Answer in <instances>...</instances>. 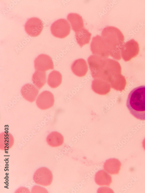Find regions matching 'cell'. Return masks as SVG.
<instances>
[{
	"mask_svg": "<svg viewBox=\"0 0 145 193\" xmlns=\"http://www.w3.org/2000/svg\"><path fill=\"white\" fill-rule=\"evenodd\" d=\"M87 62L94 79L100 78L109 82L114 71L119 67V63L114 60L94 55L88 58Z\"/></svg>",
	"mask_w": 145,
	"mask_h": 193,
	"instance_id": "obj_1",
	"label": "cell"
},
{
	"mask_svg": "<svg viewBox=\"0 0 145 193\" xmlns=\"http://www.w3.org/2000/svg\"><path fill=\"white\" fill-rule=\"evenodd\" d=\"M126 105L130 114L135 117L145 120V85L136 87L130 91Z\"/></svg>",
	"mask_w": 145,
	"mask_h": 193,
	"instance_id": "obj_2",
	"label": "cell"
},
{
	"mask_svg": "<svg viewBox=\"0 0 145 193\" xmlns=\"http://www.w3.org/2000/svg\"><path fill=\"white\" fill-rule=\"evenodd\" d=\"M101 34L108 47L109 55L115 59L119 60V50L124 40L122 32L115 27L108 26L103 29Z\"/></svg>",
	"mask_w": 145,
	"mask_h": 193,
	"instance_id": "obj_3",
	"label": "cell"
},
{
	"mask_svg": "<svg viewBox=\"0 0 145 193\" xmlns=\"http://www.w3.org/2000/svg\"><path fill=\"white\" fill-rule=\"evenodd\" d=\"M90 49L93 55L104 58H108L109 56L108 47L101 36L97 35L93 37Z\"/></svg>",
	"mask_w": 145,
	"mask_h": 193,
	"instance_id": "obj_4",
	"label": "cell"
},
{
	"mask_svg": "<svg viewBox=\"0 0 145 193\" xmlns=\"http://www.w3.org/2000/svg\"><path fill=\"white\" fill-rule=\"evenodd\" d=\"M51 34L55 37L60 38L68 36L70 31V26L66 19H58L54 22L50 28Z\"/></svg>",
	"mask_w": 145,
	"mask_h": 193,
	"instance_id": "obj_5",
	"label": "cell"
},
{
	"mask_svg": "<svg viewBox=\"0 0 145 193\" xmlns=\"http://www.w3.org/2000/svg\"><path fill=\"white\" fill-rule=\"evenodd\" d=\"M33 179L36 183L42 186H47L50 185L52 182V174L48 168L42 167L36 170Z\"/></svg>",
	"mask_w": 145,
	"mask_h": 193,
	"instance_id": "obj_6",
	"label": "cell"
},
{
	"mask_svg": "<svg viewBox=\"0 0 145 193\" xmlns=\"http://www.w3.org/2000/svg\"><path fill=\"white\" fill-rule=\"evenodd\" d=\"M43 28L42 21L39 18L35 17L28 19L24 25L26 32L32 37L38 36L41 33Z\"/></svg>",
	"mask_w": 145,
	"mask_h": 193,
	"instance_id": "obj_7",
	"label": "cell"
},
{
	"mask_svg": "<svg viewBox=\"0 0 145 193\" xmlns=\"http://www.w3.org/2000/svg\"><path fill=\"white\" fill-rule=\"evenodd\" d=\"M34 64L36 70L45 71L54 68L52 58L46 54H41L38 56L34 60Z\"/></svg>",
	"mask_w": 145,
	"mask_h": 193,
	"instance_id": "obj_8",
	"label": "cell"
},
{
	"mask_svg": "<svg viewBox=\"0 0 145 193\" xmlns=\"http://www.w3.org/2000/svg\"><path fill=\"white\" fill-rule=\"evenodd\" d=\"M55 101L54 96L50 92L44 91L37 97L36 103L40 109L45 110L49 109L53 105Z\"/></svg>",
	"mask_w": 145,
	"mask_h": 193,
	"instance_id": "obj_9",
	"label": "cell"
},
{
	"mask_svg": "<svg viewBox=\"0 0 145 193\" xmlns=\"http://www.w3.org/2000/svg\"><path fill=\"white\" fill-rule=\"evenodd\" d=\"M91 88L95 93L105 95L110 91V85L106 81L100 78H95L92 82Z\"/></svg>",
	"mask_w": 145,
	"mask_h": 193,
	"instance_id": "obj_10",
	"label": "cell"
},
{
	"mask_svg": "<svg viewBox=\"0 0 145 193\" xmlns=\"http://www.w3.org/2000/svg\"><path fill=\"white\" fill-rule=\"evenodd\" d=\"M39 91L37 88L30 83L24 84L21 90V93L23 98L30 102L35 101Z\"/></svg>",
	"mask_w": 145,
	"mask_h": 193,
	"instance_id": "obj_11",
	"label": "cell"
},
{
	"mask_svg": "<svg viewBox=\"0 0 145 193\" xmlns=\"http://www.w3.org/2000/svg\"><path fill=\"white\" fill-rule=\"evenodd\" d=\"M71 68L73 73L79 77L85 76L88 70L86 62L83 58L75 60L72 64Z\"/></svg>",
	"mask_w": 145,
	"mask_h": 193,
	"instance_id": "obj_12",
	"label": "cell"
},
{
	"mask_svg": "<svg viewBox=\"0 0 145 193\" xmlns=\"http://www.w3.org/2000/svg\"><path fill=\"white\" fill-rule=\"evenodd\" d=\"M121 166L120 161L115 158H110L106 161L104 163V170L111 174H118Z\"/></svg>",
	"mask_w": 145,
	"mask_h": 193,
	"instance_id": "obj_13",
	"label": "cell"
},
{
	"mask_svg": "<svg viewBox=\"0 0 145 193\" xmlns=\"http://www.w3.org/2000/svg\"><path fill=\"white\" fill-rule=\"evenodd\" d=\"M67 18L71 25L72 29L75 32L84 27L83 19L79 14L70 13L68 14Z\"/></svg>",
	"mask_w": 145,
	"mask_h": 193,
	"instance_id": "obj_14",
	"label": "cell"
},
{
	"mask_svg": "<svg viewBox=\"0 0 145 193\" xmlns=\"http://www.w3.org/2000/svg\"><path fill=\"white\" fill-rule=\"evenodd\" d=\"M75 36L77 43L82 47L84 45L89 43L91 34L84 27L75 32Z\"/></svg>",
	"mask_w": 145,
	"mask_h": 193,
	"instance_id": "obj_15",
	"label": "cell"
},
{
	"mask_svg": "<svg viewBox=\"0 0 145 193\" xmlns=\"http://www.w3.org/2000/svg\"><path fill=\"white\" fill-rule=\"evenodd\" d=\"M95 181L99 185L109 186L112 182L111 176L103 170L98 171L95 174Z\"/></svg>",
	"mask_w": 145,
	"mask_h": 193,
	"instance_id": "obj_16",
	"label": "cell"
},
{
	"mask_svg": "<svg viewBox=\"0 0 145 193\" xmlns=\"http://www.w3.org/2000/svg\"><path fill=\"white\" fill-rule=\"evenodd\" d=\"M46 141L47 144L52 147H57L61 145L64 141V138L59 133L53 131L47 136Z\"/></svg>",
	"mask_w": 145,
	"mask_h": 193,
	"instance_id": "obj_17",
	"label": "cell"
},
{
	"mask_svg": "<svg viewBox=\"0 0 145 193\" xmlns=\"http://www.w3.org/2000/svg\"><path fill=\"white\" fill-rule=\"evenodd\" d=\"M14 143L12 135L8 132L1 133L0 135V148L2 150H7L11 148Z\"/></svg>",
	"mask_w": 145,
	"mask_h": 193,
	"instance_id": "obj_18",
	"label": "cell"
},
{
	"mask_svg": "<svg viewBox=\"0 0 145 193\" xmlns=\"http://www.w3.org/2000/svg\"><path fill=\"white\" fill-rule=\"evenodd\" d=\"M32 81L33 84L38 89H40L46 82V72L36 70L32 75Z\"/></svg>",
	"mask_w": 145,
	"mask_h": 193,
	"instance_id": "obj_19",
	"label": "cell"
},
{
	"mask_svg": "<svg viewBox=\"0 0 145 193\" xmlns=\"http://www.w3.org/2000/svg\"><path fill=\"white\" fill-rule=\"evenodd\" d=\"M62 76L58 71L53 70L49 74L47 80L48 85L52 88L58 87L62 82Z\"/></svg>",
	"mask_w": 145,
	"mask_h": 193,
	"instance_id": "obj_20",
	"label": "cell"
},
{
	"mask_svg": "<svg viewBox=\"0 0 145 193\" xmlns=\"http://www.w3.org/2000/svg\"><path fill=\"white\" fill-rule=\"evenodd\" d=\"M37 189V190L36 189H35L33 188H32V189L36 190V191H35L32 192L34 193H46V192H47L46 190L45 189L41 187L40 186H34Z\"/></svg>",
	"mask_w": 145,
	"mask_h": 193,
	"instance_id": "obj_21",
	"label": "cell"
},
{
	"mask_svg": "<svg viewBox=\"0 0 145 193\" xmlns=\"http://www.w3.org/2000/svg\"><path fill=\"white\" fill-rule=\"evenodd\" d=\"M143 147L145 150V139L143 140Z\"/></svg>",
	"mask_w": 145,
	"mask_h": 193,
	"instance_id": "obj_22",
	"label": "cell"
}]
</instances>
